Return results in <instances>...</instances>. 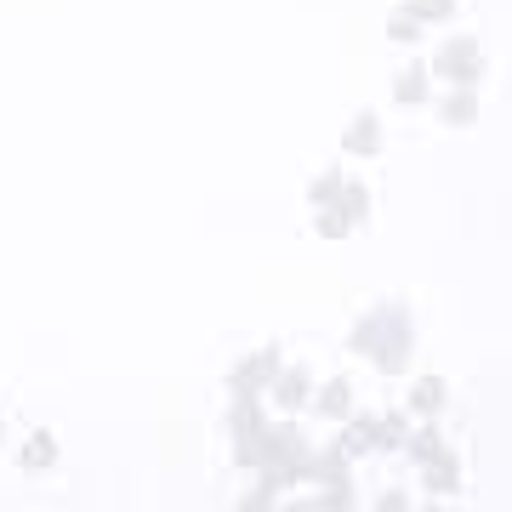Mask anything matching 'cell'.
I'll use <instances>...</instances> for the list:
<instances>
[{
  "instance_id": "cell-12",
  "label": "cell",
  "mask_w": 512,
  "mask_h": 512,
  "mask_svg": "<svg viewBox=\"0 0 512 512\" xmlns=\"http://www.w3.org/2000/svg\"><path fill=\"white\" fill-rule=\"evenodd\" d=\"M393 103H404V109H421V103H433V69L410 63V69L393 74Z\"/></svg>"
},
{
  "instance_id": "cell-16",
  "label": "cell",
  "mask_w": 512,
  "mask_h": 512,
  "mask_svg": "<svg viewBox=\"0 0 512 512\" xmlns=\"http://www.w3.org/2000/svg\"><path fill=\"white\" fill-rule=\"evenodd\" d=\"M52 461H57V433H46V427L29 433V444L18 450V467H23V473H46Z\"/></svg>"
},
{
  "instance_id": "cell-22",
  "label": "cell",
  "mask_w": 512,
  "mask_h": 512,
  "mask_svg": "<svg viewBox=\"0 0 512 512\" xmlns=\"http://www.w3.org/2000/svg\"><path fill=\"white\" fill-rule=\"evenodd\" d=\"M404 6H410V12L427 23V29H433V23H450V18H456V0H404Z\"/></svg>"
},
{
  "instance_id": "cell-10",
  "label": "cell",
  "mask_w": 512,
  "mask_h": 512,
  "mask_svg": "<svg viewBox=\"0 0 512 512\" xmlns=\"http://www.w3.org/2000/svg\"><path fill=\"white\" fill-rule=\"evenodd\" d=\"M342 450H348L353 461L359 456H382V421L376 416H348V427H342Z\"/></svg>"
},
{
  "instance_id": "cell-9",
  "label": "cell",
  "mask_w": 512,
  "mask_h": 512,
  "mask_svg": "<svg viewBox=\"0 0 512 512\" xmlns=\"http://www.w3.org/2000/svg\"><path fill=\"white\" fill-rule=\"evenodd\" d=\"M444 404H450V382H444V376H416L410 393H404V410H410V416H439Z\"/></svg>"
},
{
  "instance_id": "cell-25",
  "label": "cell",
  "mask_w": 512,
  "mask_h": 512,
  "mask_svg": "<svg viewBox=\"0 0 512 512\" xmlns=\"http://www.w3.org/2000/svg\"><path fill=\"white\" fill-rule=\"evenodd\" d=\"M376 507H382V512H404V507H410V495H404V490H387Z\"/></svg>"
},
{
  "instance_id": "cell-21",
  "label": "cell",
  "mask_w": 512,
  "mask_h": 512,
  "mask_svg": "<svg viewBox=\"0 0 512 512\" xmlns=\"http://www.w3.org/2000/svg\"><path fill=\"white\" fill-rule=\"evenodd\" d=\"M382 421V456H393V450H404V439H410V410H387Z\"/></svg>"
},
{
  "instance_id": "cell-8",
  "label": "cell",
  "mask_w": 512,
  "mask_h": 512,
  "mask_svg": "<svg viewBox=\"0 0 512 512\" xmlns=\"http://www.w3.org/2000/svg\"><path fill=\"white\" fill-rule=\"evenodd\" d=\"M268 393H274V404H279V410H291V416H296V410H308V399H313V376H308V370H285V365H279V376H274V382H268Z\"/></svg>"
},
{
  "instance_id": "cell-5",
  "label": "cell",
  "mask_w": 512,
  "mask_h": 512,
  "mask_svg": "<svg viewBox=\"0 0 512 512\" xmlns=\"http://www.w3.org/2000/svg\"><path fill=\"white\" fill-rule=\"evenodd\" d=\"M308 484H319V490H348V484H353V456L342 450V444L313 450V456H308Z\"/></svg>"
},
{
  "instance_id": "cell-23",
  "label": "cell",
  "mask_w": 512,
  "mask_h": 512,
  "mask_svg": "<svg viewBox=\"0 0 512 512\" xmlns=\"http://www.w3.org/2000/svg\"><path fill=\"white\" fill-rule=\"evenodd\" d=\"M313 228H319V239H348L353 222L336 211V205H319V217H313Z\"/></svg>"
},
{
  "instance_id": "cell-2",
  "label": "cell",
  "mask_w": 512,
  "mask_h": 512,
  "mask_svg": "<svg viewBox=\"0 0 512 512\" xmlns=\"http://www.w3.org/2000/svg\"><path fill=\"white\" fill-rule=\"evenodd\" d=\"M228 439H234V461L239 467H262L268 461V410L262 399H234L228 404Z\"/></svg>"
},
{
  "instance_id": "cell-11",
  "label": "cell",
  "mask_w": 512,
  "mask_h": 512,
  "mask_svg": "<svg viewBox=\"0 0 512 512\" xmlns=\"http://www.w3.org/2000/svg\"><path fill=\"white\" fill-rule=\"evenodd\" d=\"M421 490L439 495V501H450V495L461 490V461H456V450H444V456H433L427 467H421Z\"/></svg>"
},
{
  "instance_id": "cell-17",
  "label": "cell",
  "mask_w": 512,
  "mask_h": 512,
  "mask_svg": "<svg viewBox=\"0 0 512 512\" xmlns=\"http://www.w3.org/2000/svg\"><path fill=\"white\" fill-rule=\"evenodd\" d=\"M410 359H416V336H404V342H387V348L376 353L370 365L382 370V376H393V382H399V376H410Z\"/></svg>"
},
{
  "instance_id": "cell-1",
  "label": "cell",
  "mask_w": 512,
  "mask_h": 512,
  "mask_svg": "<svg viewBox=\"0 0 512 512\" xmlns=\"http://www.w3.org/2000/svg\"><path fill=\"white\" fill-rule=\"evenodd\" d=\"M404 336H416V319H410V308H404V302H376V308H370L365 319L348 330V353H359V359H376L387 342H404Z\"/></svg>"
},
{
  "instance_id": "cell-13",
  "label": "cell",
  "mask_w": 512,
  "mask_h": 512,
  "mask_svg": "<svg viewBox=\"0 0 512 512\" xmlns=\"http://www.w3.org/2000/svg\"><path fill=\"white\" fill-rule=\"evenodd\" d=\"M308 404H313L325 421H348V416H353V382L330 376V382H319V393H313Z\"/></svg>"
},
{
  "instance_id": "cell-4",
  "label": "cell",
  "mask_w": 512,
  "mask_h": 512,
  "mask_svg": "<svg viewBox=\"0 0 512 512\" xmlns=\"http://www.w3.org/2000/svg\"><path fill=\"white\" fill-rule=\"evenodd\" d=\"M274 376H279V348H256L251 359H239V365L228 370V393H234V399H262Z\"/></svg>"
},
{
  "instance_id": "cell-26",
  "label": "cell",
  "mask_w": 512,
  "mask_h": 512,
  "mask_svg": "<svg viewBox=\"0 0 512 512\" xmlns=\"http://www.w3.org/2000/svg\"><path fill=\"white\" fill-rule=\"evenodd\" d=\"M0 439H6V421H0Z\"/></svg>"
},
{
  "instance_id": "cell-7",
  "label": "cell",
  "mask_w": 512,
  "mask_h": 512,
  "mask_svg": "<svg viewBox=\"0 0 512 512\" xmlns=\"http://www.w3.org/2000/svg\"><path fill=\"white\" fill-rule=\"evenodd\" d=\"M342 154H353V160H376L382 154V120L376 114H353L348 131H342Z\"/></svg>"
},
{
  "instance_id": "cell-14",
  "label": "cell",
  "mask_w": 512,
  "mask_h": 512,
  "mask_svg": "<svg viewBox=\"0 0 512 512\" xmlns=\"http://www.w3.org/2000/svg\"><path fill=\"white\" fill-rule=\"evenodd\" d=\"M439 120L444 126H456V131L478 126V92L473 86H450V92L439 97Z\"/></svg>"
},
{
  "instance_id": "cell-24",
  "label": "cell",
  "mask_w": 512,
  "mask_h": 512,
  "mask_svg": "<svg viewBox=\"0 0 512 512\" xmlns=\"http://www.w3.org/2000/svg\"><path fill=\"white\" fill-rule=\"evenodd\" d=\"M359 495H353V484L348 490H325V495H313V507H325V512H342V507H353Z\"/></svg>"
},
{
  "instance_id": "cell-3",
  "label": "cell",
  "mask_w": 512,
  "mask_h": 512,
  "mask_svg": "<svg viewBox=\"0 0 512 512\" xmlns=\"http://www.w3.org/2000/svg\"><path fill=\"white\" fill-rule=\"evenodd\" d=\"M433 74L450 80V86H473L478 92V80H484V46L473 35H450L439 46V57H433Z\"/></svg>"
},
{
  "instance_id": "cell-6",
  "label": "cell",
  "mask_w": 512,
  "mask_h": 512,
  "mask_svg": "<svg viewBox=\"0 0 512 512\" xmlns=\"http://www.w3.org/2000/svg\"><path fill=\"white\" fill-rule=\"evenodd\" d=\"M308 433L296 427V421H268V461H279V467H302V478H308Z\"/></svg>"
},
{
  "instance_id": "cell-20",
  "label": "cell",
  "mask_w": 512,
  "mask_h": 512,
  "mask_svg": "<svg viewBox=\"0 0 512 512\" xmlns=\"http://www.w3.org/2000/svg\"><path fill=\"white\" fill-rule=\"evenodd\" d=\"M421 29H427V23H421L416 12H410V6H399V12L387 18V40H393V46H416Z\"/></svg>"
},
{
  "instance_id": "cell-19",
  "label": "cell",
  "mask_w": 512,
  "mask_h": 512,
  "mask_svg": "<svg viewBox=\"0 0 512 512\" xmlns=\"http://www.w3.org/2000/svg\"><path fill=\"white\" fill-rule=\"evenodd\" d=\"M342 183H348V171H336V165H325V171H319V177L308 183V205H313V211H319V205H336Z\"/></svg>"
},
{
  "instance_id": "cell-18",
  "label": "cell",
  "mask_w": 512,
  "mask_h": 512,
  "mask_svg": "<svg viewBox=\"0 0 512 512\" xmlns=\"http://www.w3.org/2000/svg\"><path fill=\"white\" fill-rule=\"evenodd\" d=\"M336 211H342L353 228H365V222H370V188L348 177V183H342V194H336Z\"/></svg>"
},
{
  "instance_id": "cell-15",
  "label": "cell",
  "mask_w": 512,
  "mask_h": 512,
  "mask_svg": "<svg viewBox=\"0 0 512 512\" xmlns=\"http://www.w3.org/2000/svg\"><path fill=\"white\" fill-rule=\"evenodd\" d=\"M450 444H444V433L433 427V416H427V427H410V439H404V456L416 461V467H427L433 456H444Z\"/></svg>"
}]
</instances>
